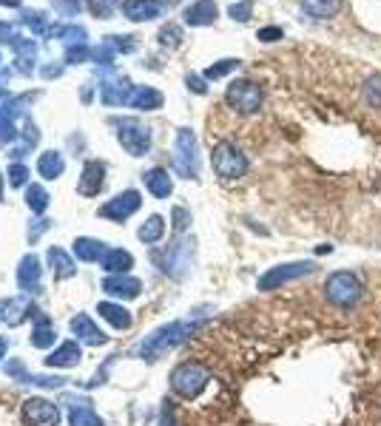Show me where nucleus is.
<instances>
[{
    "label": "nucleus",
    "mask_w": 381,
    "mask_h": 426,
    "mask_svg": "<svg viewBox=\"0 0 381 426\" xmlns=\"http://www.w3.org/2000/svg\"><path fill=\"white\" fill-rule=\"evenodd\" d=\"M77 358H80V347H77V344H63V350H57V352L49 358V364L69 367V364H77Z\"/></svg>",
    "instance_id": "13"
},
{
    "label": "nucleus",
    "mask_w": 381,
    "mask_h": 426,
    "mask_svg": "<svg viewBox=\"0 0 381 426\" xmlns=\"http://www.w3.org/2000/svg\"><path fill=\"white\" fill-rule=\"evenodd\" d=\"M316 270V265L313 262H290V265H276V267H271L262 279H259V290H276V287H282V284H288V282H296V279H305V276H310Z\"/></svg>",
    "instance_id": "4"
},
{
    "label": "nucleus",
    "mask_w": 381,
    "mask_h": 426,
    "mask_svg": "<svg viewBox=\"0 0 381 426\" xmlns=\"http://www.w3.org/2000/svg\"><path fill=\"white\" fill-rule=\"evenodd\" d=\"M100 313H103V318H108L114 327H128L131 324V316H125V310L123 307H114V304H100Z\"/></svg>",
    "instance_id": "14"
},
{
    "label": "nucleus",
    "mask_w": 381,
    "mask_h": 426,
    "mask_svg": "<svg viewBox=\"0 0 381 426\" xmlns=\"http://www.w3.org/2000/svg\"><path fill=\"white\" fill-rule=\"evenodd\" d=\"M251 9H254L251 4H234V6L228 9V15H231L234 21H248V18H251Z\"/></svg>",
    "instance_id": "18"
},
{
    "label": "nucleus",
    "mask_w": 381,
    "mask_h": 426,
    "mask_svg": "<svg viewBox=\"0 0 381 426\" xmlns=\"http://www.w3.org/2000/svg\"><path fill=\"white\" fill-rule=\"evenodd\" d=\"M188 333H190V327H188V324H168V327L157 330V333H154V335L142 344V352H148L151 358H157V355H162L165 350H171L174 344H179Z\"/></svg>",
    "instance_id": "7"
},
{
    "label": "nucleus",
    "mask_w": 381,
    "mask_h": 426,
    "mask_svg": "<svg viewBox=\"0 0 381 426\" xmlns=\"http://www.w3.org/2000/svg\"><path fill=\"white\" fill-rule=\"evenodd\" d=\"M23 415L32 426H57V406L43 401V398H32L23 406Z\"/></svg>",
    "instance_id": "8"
},
{
    "label": "nucleus",
    "mask_w": 381,
    "mask_h": 426,
    "mask_svg": "<svg viewBox=\"0 0 381 426\" xmlns=\"http://www.w3.org/2000/svg\"><path fill=\"white\" fill-rule=\"evenodd\" d=\"M162 231H165L162 219H159V217H151V219H148V225H142V228H140V239H142V242H157V239L162 236Z\"/></svg>",
    "instance_id": "16"
},
{
    "label": "nucleus",
    "mask_w": 381,
    "mask_h": 426,
    "mask_svg": "<svg viewBox=\"0 0 381 426\" xmlns=\"http://www.w3.org/2000/svg\"><path fill=\"white\" fill-rule=\"evenodd\" d=\"M228 105L239 114H254L262 105V88L254 80H234L228 88Z\"/></svg>",
    "instance_id": "5"
},
{
    "label": "nucleus",
    "mask_w": 381,
    "mask_h": 426,
    "mask_svg": "<svg viewBox=\"0 0 381 426\" xmlns=\"http://www.w3.org/2000/svg\"><path fill=\"white\" fill-rule=\"evenodd\" d=\"M208 378H211V375H208V369H205L203 364L185 361V364H179V367L171 372V386H174V392L182 395V398H197V395L205 389Z\"/></svg>",
    "instance_id": "2"
},
{
    "label": "nucleus",
    "mask_w": 381,
    "mask_h": 426,
    "mask_svg": "<svg viewBox=\"0 0 381 426\" xmlns=\"http://www.w3.org/2000/svg\"><path fill=\"white\" fill-rule=\"evenodd\" d=\"M145 182H148V188L157 193V196H168L171 193V179L165 176V171H151L148 176H145Z\"/></svg>",
    "instance_id": "12"
},
{
    "label": "nucleus",
    "mask_w": 381,
    "mask_h": 426,
    "mask_svg": "<svg viewBox=\"0 0 381 426\" xmlns=\"http://www.w3.org/2000/svg\"><path fill=\"white\" fill-rule=\"evenodd\" d=\"M211 162H214V171L222 176V179H239L245 171H248V159L245 154L231 145V142H220L211 154Z\"/></svg>",
    "instance_id": "3"
},
{
    "label": "nucleus",
    "mask_w": 381,
    "mask_h": 426,
    "mask_svg": "<svg viewBox=\"0 0 381 426\" xmlns=\"http://www.w3.org/2000/svg\"><path fill=\"white\" fill-rule=\"evenodd\" d=\"M174 219H176V222H174V225H176V231H185V228H188V222H190V217H188V213H185L182 207H176V210H174Z\"/></svg>",
    "instance_id": "20"
},
{
    "label": "nucleus",
    "mask_w": 381,
    "mask_h": 426,
    "mask_svg": "<svg viewBox=\"0 0 381 426\" xmlns=\"http://www.w3.org/2000/svg\"><path fill=\"white\" fill-rule=\"evenodd\" d=\"M302 12L316 21H330L341 12V0H302Z\"/></svg>",
    "instance_id": "9"
},
{
    "label": "nucleus",
    "mask_w": 381,
    "mask_h": 426,
    "mask_svg": "<svg viewBox=\"0 0 381 426\" xmlns=\"http://www.w3.org/2000/svg\"><path fill=\"white\" fill-rule=\"evenodd\" d=\"M0 358H4V341H0Z\"/></svg>",
    "instance_id": "21"
},
{
    "label": "nucleus",
    "mask_w": 381,
    "mask_h": 426,
    "mask_svg": "<svg viewBox=\"0 0 381 426\" xmlns=\"http://www.w3.org/2000/svg\"><path fill=\"white\" fill-rule=\"evenodd\" d=\"M214 18H217L214 0H200V4H194V6L185 12V21H188L190 26H208V23H214Z\"/></svg>",
    "instance_id": "10"
},
{
    "label": "nucleus",
    "mask_w": 381,
    "mask_h": 426,
    "mask_svg": "<svg viewBox=\"0 0 381 426\" xmlns=\"http://www.w3.org/2000/svg\"><path fill=\"white\" fill-rule=\"evenodd\" d=\"M259 40H262V43L282 40V29H276V26H271V29H262V32H259Z\"/></svg>",
    "instance_id": "19"
},
{
    "label": "nucleus",
    "mask_w": 381,
    "mask_h": 426,
    "mask_svg": "<svg viewBox=\"0 0 381 426\" xmlns=\"http://www.w3.org/2000/svg\"><path fill=\"white\" fill-rule=\"evenodd\" d=\"M72 327H74V333H83V338H86V341H91V344H100V341H103V333H97V327H94L86 316L74 318V321H72Z\"/></svg>",
    "instance_id": "15"
},
{
    "label": "nucleus",
    "mask_w": 381,
    "mask_h": 426,
    "mask_svg": "<svg viewBox=\"0 0 381 426\" xmlns=\"http://www.w3.org/2000/svg\"><path fill=\"white\" fill-rule=\"evenodd\" d=\"M234 69H237V60H222L220 66H211V69H208V77L217 80V77H225V74L234 71Z\"/></svg>",
    "instance_id": "17"
},
{
    "label": "nucleus",
    "mask_w": 381,
    "mask_h": 426,
    "mask_svg": "<svg viewBox=\"0 0 381 426\" xmlns=\"http://www.w3.org/2000/svg\"><path fill=\"white\" fill-rule=\"evenodd\" d=\"M324 296L336 307H356L361 301V279L350 270L330 273L324 282Z\"/></svg>",
    "instance_id": "1"
},
{
    "label": "nucleus",
    "mask_w": 381,
    "mask_h": 426,
    "mask_svg": "<svg viewBox=\"0 0 381 426\" xmlns=\"http://www.w3.org/2000/svg\"><path fill=\"white\" fill-rule=\"evenodd\" d=\"M364 100L373 108H381V74H370L364 80Z\"/></svg>",
    "instance_id": "11"
},
{
    "label": "nucleus",
    "mask_w": 381,
    "mask_h": 426,
    "mask_svg": "<svg viewBox=\"0 0 381 426\" xmlns=\"http://www.w3.org/2000/svg\"><path fill=\"white\" fill-rule=\"evenodd\" d=\"M176 165H179V171H182L188 179H194V176L200 173L197 139H194V134H190L188 128H182L179 137H176Z\"/></svg>",
    "instance_id": "6"
}]
</instances>
